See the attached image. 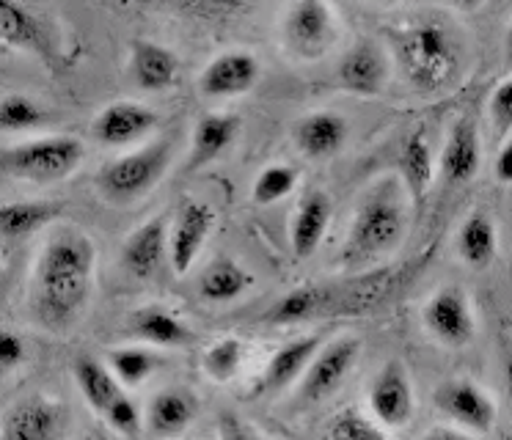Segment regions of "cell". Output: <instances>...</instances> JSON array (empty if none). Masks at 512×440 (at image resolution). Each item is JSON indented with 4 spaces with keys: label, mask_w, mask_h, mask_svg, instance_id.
Returning <instances> with one entry per match:
<instances>
[{
    "label": "cell",
    "mask_w": 512,
    "mask_h": 440,
    "mask_svg": "<svg viewBox=\"0 0 512 440\" xmlns=\"http://www.w3.org/2000/svg\"><path fill=\"white\" fill-rule=\"evenodd\" d=\"M97 251L80 231H58L45 242L34 270V314L47 330H67L83 314L94 286Z\"/></svg>",
    "instance_id": "obj_1"
},
{
    "label": "cell",
    "mask_w": 512,
    "mask_h": 440,
    "mask_svg": "<svg viewBox=\"0 0 512 440\" xmlns=\"http://www.w3.org/2000/svg\"><path fill=\"white\" fill-rule=\"evenodd\" d=\"M408 229V209L405 190L400 179H380L361 198L353 226L342 248V262L347 267H367L391 253L405 237Z\"/></svg>",
    "instance_id": "obj_2"
},
{
    "label": "cell",
    "mask_w": 512,
    "mask_h": 440,
    "mask_svg": "<svg viewBox=\"0 0 512 440\" xmlns=\"http://www.w3.org/2000/svg\"><path fill=\"white\" fill-rule=\"evenodd\" d=\"M405 80L419 91H441L457 75L460 55L452 33L441 22H416L394 36Z\"/></svg>",
    "instance_id": "obj_3"
},
{
    "label": "cell",
    "mask_w": 512,
    "mask_h": 440,
    "mask_svg": "<svg viewBox=\"0 0 512 440\" xmlns=\"http://www.w3.org/2000/svg\"><path fill=\"white\" fill-rule=\"evenodd\" d=\"M83 143L72 135H45L0 149V176L23 182H61L83 163Z\"/></svg>",
    "instance_id": "obj_4"
},
{
    "label": "cell",
    "mask_w": 512,
    "mask_h": 440,
    "mask_svg": "<svg viewBox=\"0 0 512 440\" xmlns=\"http://www.w3.org/2000/svg\"><path fill=\"white\" fill-rule=\"evenodd\" d=\"M171 157V143L155 141L146 143L141 149L122 154L111 163H105L97 171V190L102 198H108L116 207H127L141 201L146 193H152L155 185L163 179Z\"/></svg>",
    "instance_id": "obj_5"
},
{
    "label": "cell",
    "mask_w": 512,
    "mask_h": 440,
    "mask_svg": "<svg viewBox=\"0 0 512 440\" xmlns=\"http://www.w3.org/2000/svg\"><path fill=\"white\" fill-rule=\"evenodd\" d=\"M0 44L34 55L53 72L69 69V58L56 31L20 0H0Z\"/></svg>",
    "instance_id": "obj_6"
},
{
    "label": "cell",
    "mask_w": 512,
    "mask_h": 440,
    "mask_svg": "<svg viewBox=\"0 0 512 440\" xmlns=\"http://www.w3.org/2000/svg\"><path fill=\"white\" fill-rule=\"evenodd\" d=\"M336 39V14L328 0H292L284 14V42L301 58H320Z\"/></svg>",
    "instance_id": "obj_7"
},
{
    "label": "cell",
    "mask_w": 512,
    "mask_h": 440,
    "mask_svg": "<svg viewBox=\"0 0 512 440\" xmlns=\"http://www.w3.org/2000/svg\"><path fill=\"white\" fill-rule=\"evenodd\" d=\"M435 407L452 424L474 435H488L496 427V402L471 380H446L435 388Z\"/></svg>",
    "instance_id": "obj_8"
},
{
    "label": "cell",
    "mask_w": 512,
    "mask_h": 440,
    "mask_svg": "<svg viewBox=\"0 0 512 440\" xmlns=\"http://www.w3.org/2000/svg\"><path fill=\"white\" fill-rule=\"evenodd\" d=\"M424 328L446 347H466L477 336V319L463 289L444 286L435 292L422 311Z\"/></svg>",
    "instance_id": "obj_9"
},
{
    "label": "cell",
    "mask_w": 512,
    "mask_h": 440,
    "mask_svg": "<svg viewBox=\"0 0 512 440\" xmlns=\"http://www.w3.org/2000/svg\"><path fill=\"white\" fill-rule=\"evenodd\" d=\"M361 352V341L353 336H339V339L328 341L325 347L314 352L312 363L306 366L301 377V394L309 402H320L325 396H331L345 383L347 374L353 372Z\"/></svg>",
    "instance_id": "obj_10"
},
{
    "label": "cell",
    "mask_w": 512,
    "mask_h": 440,
    "mask_svg": "<svg viewBox=\"0 0 512 440\" xmlns=\"http://www.w3.org/2000/svg\"><path fill=\"white\" fill-rule=\"evenodd\" d=\"M215 229V209L204 201H185L168 231V264L177 275H188L207 237Z\"/></svg>",
    "instance_id": "obj_11"
},
{
    "label": "cell",
    "mask_w": 512,
    "mask_h": 440,
    "mask_svg": "<svg viewBox=\"0 0 512 440\" xmlns=\"http://www.w3.org/2000/svg\"><path fill=\"white\" fill-rule=\"evenodd\" d=\"M369 413L386 429H402L413 418V385L400 361H389L369 385Z\"/></svg>",
    "instance_id": "obj_12"
},
{
    "label": "cell",
    "mask_w": 512,
    "mask_h": 440,
    "mask_svg": "<svg viewBox=\"0 0 512 440\" xmlns=\"http://www.w3.org/2000/svg\"><path fill=\"white\" fill-rule=\"evenodd\" d=\"M262 66L256 61V55L245 50H229L212 58L210 64L201 69L199 88L204 97L229 99L243 97L259 83Z\"/></svg>",
    "instance_id": "obj_13"
},
{
    "label": "cell",
    "mask_w": 512,
    "mask_h": 440,
    "mask_svg": "<svg viewBox=\"0 0 512 440\" xmlns=\"http://www.w3.org/2000/svg\"><path fill=\"white\" fill-rule=\"evenodd\" d=\"M157 121L160 119L155 110L146 108L141 102L124 99V102H113L108 108H102L91 124V132L102 146L124 149V146L144 141L149 132H155Z\"/></svg>",
    "instance_id": "obj_14"
},
{
    "label": "cell",
    "mask_w": 512,
    "mask_h": 440,
    "mask_svg": "<svg viewBox=\"0 0 512 440\" xmlns=\"http://www.w3.org/2000/svg\"><path fill=\"white\" fill-rule=\"evenodd\" d=\"M168 259V220L166 215H155L138 229L130 231V237L122 245V264L127 273L141 281H152Z\"/></svg>",
    "instance_id": "obj_15"
},
{
    "label": "cell",
    "mask_w": 512,
    "mask_h": 440,
    "mask_svg": "<svg viewBox=\"0 0 512 440\" xmlns=\"http://www.w3.org/2000/svg\"><path fill=\"white\" fill-rule=\"evenodd\" d=\"M64 407L45 396H31L3 418L0 438L6 440H53L64 432Z\"/></svg>",
    "instance_id": "obj_16"
},
{
    "label": "cell",
    "mask_w": 512,
    "mask_h": 440,
    "mask_svg": "<svg viewBox=\"0 0 512 440\" xmlns=\"http://www.w3.org/2000/svg\"><path fill=\"white\" fill-rule=\"evenodd\" d=\"M389 80V58L375 42H358L339 64V83L358 97H375Z\"/></svg>",
    "instance_id": "obj_17"
},
{
    "label": "cell",
    "mask_w": 512,
    "mask_h": 440,
    "mask_svg": "<svg viewBox=\"0 0 512 440\" xmlns=\"http://www.w3.org/2000/svg\"><path fill=\"white\" fill-rule=\"evenodd\" d=\"M320 347H323L320 336H298V339L281 344L259 377L256 391L259 394H279L284 388H290L292 383H298L306 372V366L312 363L314 352Z\"/></svg>",
    "instance_id": "obj_18"
},
{
    "label": "cell",
    "mask_w": 512,
    "mask_h": 440,
    "mask_svg": "<svg viewBox=\"0 0 512 440\" xmlns=\"http://www.w3.org/2000/svg\"><path fill=\"white\" fill-rule=\"evenodd\" d=\"M482 165V141L477 124L471 119L455 121L441 152V176L446 185H466L479 174Z\"/></svg>",
    "instance_id": "obj_19"
},
{
    "label": "cell",
    "mask_w": 512,
    "mask_h": 440,
    "mask_svg": "<svg viewBox=\"0 0 512 440\" xmlns=\"http://www.w3.org/2000/svg\"><path fill=\"white\" fill-rule=\"evenodd\" d=\"M347 127L345 116H339L334 110H314L309 116H303L295 127V146L301 149L309 160H325V157H334L347 141Z\"/></svg>",
    "instance_id": "obj_20"
},
{
    "label": "cell",
    "mask_w": 512,
    "mask_h": 440,
    "mask_svg": "<svg viewBox=\"0 0 512 440\" xmlns=\"http://www.w3.org/2000/svg\"><path fill=\"white\" fill-rule=\"evenodd\" d=\"M433 171V146H430V138H427L424 127H419V130H413L408 135L400 154L402 185H405V193L411 196L416 215L424 209V198L433 187Z\"/></svg>",
    "instance_id": "obj_21"
},
{
    "label": "cell",
    "mask_w": 512,
    "mask_h": 440,
    "mask_svg": "<svg viewBox=\"0 0 512 440\" xmlns=\"http://www.w3.org/2000/svg\"><path fill=\"white\" fill-rule=\"evenodd\" d=\"M127 328L135 339L152 347H185L193 341V330L163 306H141L127 317Z\"/></svg>",
    "instance_id": "obj_22"
},
{
    "label": "cell",
    "mask_w": 512,
    "mask_h": 440,
    "mask_svg": "<svg viewBox=\"0 0 512 440\" xmlns=\"http://www.w3.org/2000/svg\"><path fill=\"white\" fill-rule=\"evenodd\" d=\"M130 75L144 91H166L177 83L179 61L168 47L138 39L130 50Z\"/></svg>",
    "instance_id": "obj_23"
},
{
    "label": "cell",
    "mask_w": 512,
    "mask_h": 440,
    "mask_svg": "<svg viewBox=\"0 0 512 440\" xmlns=\"http://www.w3.org/2000/svg\"><path fill=\"white\" fill-rule=\"evenodd\" d=\"M196 413H199V405H196L193 391L166 388V391H157L152 396L146 424H149V432L157 435V438H174V435H182L193 424Z\"/></svg>",
    "instance_id": "obj_24"
},
{
    "label": "cell",
    "mask_w": 512,
    "mask_h": 440,
    "mask_svg": "<svg viewBox=\"0 0 512 440\" xmlns=\"http://www.w3.org/2000/svg\"><path fill=\"white\" fill-rule=\"evenodd\" d=\"M61 212L64 207L53 201H3L0 204V240L9 245L28 240L39 229H45L47 223L61 218Z\"/></svg>",
    "instance_id": "obj_25"
},
{
    "label": "cell",
    "mask_w": 512,
    "mask_h": 440,
    "mask_svg": "<svg viewBox=\"0 0 512 440\" xmlns=\"http://www.w3.org/2000/svg\"><path fill=\"white\" fill-rule=\"evenodd\" d=\"M336 308H339V289L336 286L306 284L281 297L268 314V319L276 325H295V322H306V319L336 311Z\"/></svg>",
    "instance_id": "obj_26"
},
{
    "label": "cell",
    "mask_w": 512,
    "mask_h": 440,
    "mask_svg": "<svg viewBox=\"0 0 512 440\" xmlns=\"http://www.w3.org/2000/svg\"><path fill=\"white\" fill-rule=\"evenodd\" d=\"M328 223H331V201L325 193H309L303 198L301 207L295 212L290 226V245L292 253L298 259H309L320 242H323L325 231H328Z\"/></svg>",
    "instance_id": "obj_27"
},
{
    "label": "cell",
    "mask_w": 512,
    "mask_h": 440,
    "mask_svg": "<svg viewBox=\"0 0 512 440\" xmlns=\"http://www.w3.org/2000/svg\"><path fill=\"white\" fill-rule=\"evenodd\" d=\"M254 286V275L245 270L243 264L234 262V259H212L199 275V289L201 300L215 303V306H226L237 297H243L248 289Z\"/></svg>",
    "instance_id": "obj_28"
},
{
    "label": "cell",
    "mask_w": 512,
    "mask_h": 440,
    "mask_svg": "<svg viewBox=\"0 0 512 440\" xmlns=\"http://www.w3.org/2000/svg\"><path fill=\"white\" fill-rule=\"evenodd\" d=\"M240 132V119L234 113H207L201 116L196 130H193V152H190V168L218 160L237 138Z\"/></svg>",
    "instance_id": "obj_29"
},
{
    "label": "cell",
    "mask_w": 512,
    "mask_h": 440,
    "mask_svg": "<svg viewBox=\"0 0 512 440\" xmlns=\"http://www.w3.org/2000/svg\"><path fill=\"white\" fill-rule=\"evenodd\" d=\"M496 248H499V237H496V223L488 212L474 209L463 226L457 231V253L460 259L474 267V270H485L493 259H496Z\"/></svg>",
    "instance_id": "obj_30"
},
{
    "label": "cell",
    "mask_w": 512,
    "mask_h": 440,
    "mask_svg": "<svg viewBox=\"0 0 512 440\" xmlns=\"http://www.w3.org/2000/svg\"><path fill=\"white\" fill-rule=\"evenodd\" d=\"M75 380L83 399L89 407L102 416L116 396L124 394V385L116 380V374L108 369V363H100L97 358H78L75 361Z\"/></svg>",
    "instance_id": "obj_31"
},
{
    "label": "cell",
    "mask_w": 512,
    "mask_h": 440,
    "mask_svg": "<svg viewBox=\"0 0 512 440\" xmlns=\"http://www.w3.org/2000/svg\"><path fill=\"white\" fill-rule=\"evenodd\" d=\"M105 363H108V369L116 374V380L124 388H138L160 366L155 352L146 350V347H116V350L108 352V361Z\"/></svg>",
    "instance_id": "obj_32"
},
{
    "label": "cell",
    "mask_w": 512,
    "mask_h": 440,
    "mask_svg": "<svg viewBox=\"0 0 512 440\" xmlns=\"http://www.w3.org/2000/svg\"><path fill=\"white\" fill-rule=\"evenodd\" d=\"M47 124V110L23 94H9L0 99V132L39 130Z\"/></svg>",
    "instance_id": "obj_33"
},
{
    "label": "cell",
    "mask_w": 512,
    "mask_h": 440,
    "mask_svg": "<svg viewBox=\"0 0 512 440\" xmlns=\"http://www.w3.org/2000/svg\"><path fill=\"white\" fill-rule=\"evenodd\" d=\"M245 358L243 341L234 339V336H226V339H218L212 347H207L204 358H201V366L210 380L215 383H229L234 374L240 372Z\"/></svg>",
    "instance_id": "obj_34"
},
{
    "label": "cell",
    "mask_w": 512,
    "mask_h": 440,
    "mask_svg": "<svg viewBox=\"0 0 512 440\" xmlns=\"http://www.w3.org/2000/svg\"><path fill=\"white\" fill-rule=\"evenodd\" d=\"M298 185V171L292 165H268L254 182V201L262 207H270L281 198H287Z\"/></svg>",
    "instance_id": "obj_35"
},
{
    "label": "cell",
    "mask_w": 512,
    "mask_h": 440,
    "mask_svg": "<svg viewBox=\"0 0 512 440\" xmlns=\"http://www.w3.org/2000/svg\"><path fill=\"white\" fill-rule=\"evenodd\" d=\"M325 435L334 440H380L386 438V429L380 427L375 418L358 413L356 407H347L339 416L331 418Z\"/></svg>",
    "instance_id": "obj_36"
},
{
    "label": "cell",
    "mask_w": 512,
    "mask_h": 440,
    "mask_svg": "<svg viewBox=\"0 0 512 440\" xmlns=\"http://www.w3.org/2000/svg\"><path fill=\"white\" fill-rule=\"evenodd\" d=\"M102 418L108 421V427H111L116 435H124V438H135V435H141V429H144L141 410H138V405H135L127 394L116 396L111 402V407L102 413Z\"/></svg>",
    "instance_id": "obj_37"
},
{
    "label": "cell",
    "mask_w": 512,
    "mask_h": 440,
    "mask_svg": "<svg viewBox=\"0 0 512 440\" xmlns=\"http://www.w3.org/2000/svg\"><path fill=\"white\" fill-rule=\"evenodd\" d=\"M488 116L496 138H507L512 132V75L507 80H501L496 91L490 94Z\"/></svg>",
    "instance_id": "obj_38"
},
{
    "label": "cell",
    "mask_w": 512,
    "mask_h": 440,
    "mask_svg": "<svg viewBox=\"0 0 512 440\" xmlns=\"http://www.w3.org/2000/svg\"><path fill=\"white\" fill-rule=\"evenodd\" d=\"M25 361V341L9 328H0V377Z\"/></svg>",
    "instance_id": "obj_39"
},
{
    "label": "cell",
    "mask_w": 512,
    "mask_h": 440,
    "mask_svg": "<svg viewBox=\"0 0 512 440\" xmlns=\"http://www.w3.org/2000/svg\"><path fill=\"white\" fill-rule=\"evenodd\" d=\"M188 14H199V17H223L232 14L243 0H177Z\"/></svg>",
    "instance_id": "obj_40"
},
{
    "label": "cell",
    "mask_w": 512,
    "mask_h": 440,
    "mask_svg": "<svg viewBox=\"0 0 512 440\" xmlns=\"http://www.w3.org/2000/svg\"><path fill=\"white\" fill-rule=\"evenodd\" d=\"M496 179L504 185H512V132L496 154Z\"/></svg>",
    "instance_id": "obj_41"
},
{
    "label": "cell",
    "mask_w": 512,
    "mask_h": 440,
    "mask_svg": "<svg viewBox=\"0 0 512 440\" xmlns=\"http://www.w3.org/2000/svg\"><path fill=\"white\" fill-rule=\"evenodd\" d=\"M223 418H226L232 427H223L221 424V438H248V435H254L251 429L240 427V418L237 416H223Z\"/></svg>",
    "instance_id": "obj_42"
},
{
    "label": "cell",
    "mask_w": 512,
    "mask_h": 440,
    "mask_svg": "<svg viewBox=\"0 0 512 440\" xmlns=\"http://www.w3.org/2000/svg\"><path fill=\"white\" fill-rule=\"evenodd\" d=\"M504 388L512 402V352H507V358H504Z\"/></svg>",
    "instance_id": "obj_43"
},
{
    "label": "cell",
    "mask_w": 512,
    "mask_h": 440,
    "mask_svg": "<svg viewBox=\"0 0 512 440\" xmlns=\"http://www.w3.org/2000/svg\"><path fill=\"white\" fill-rule=\"evenodd\" d=\"M446 3H452V6H457V9H463V11H474L479 9L485 0H446Z\"/></svg>",
    "instance_id": "obj_44"
},
{
    "label": "cell",
    "mask_w": 512,
    "mask_h": 440,
    "mask_svg": "<svg viewBox=\"0 0 512 440\" xmlns=\"http://www.w3.org/2000/svg\"><path fill=\"white\" fill-rule=\"evenodd\" d=\"M504 47H507V61L512 64V22H510V31H507V39H504Z\"/></svg>",
    "instance_id": "obj_45"
},
{
    "label": "cell",
    "mask_w": 512,
    "mask_h": 440,
    "mask_svg": "<svg viewBox=\"0 0 512 440\" xmlns=\"http://www.w3.org/2000/svg\"><path fill=\"white\" fill-rule=\"evenodd\" d=\"M0 289H3V267H0Z\"/></svg>",
    "instance_id": "obj_46"
}]
</instances>
